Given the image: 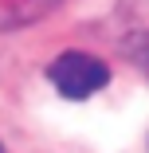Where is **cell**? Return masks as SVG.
<instances>
[{
  "label": "cell",
  "instance_id": "1",
  "mask_svg": "<svg viewBox=\"0 0 149 153\" xmlns=\"http://www.w3.org/2000/svg\"><path fill=\"white\" fill-rule=\"evenodd\" d=\"M47 79H51V86L63 98L79 102V98H90L94 90H102L110 82V67L102 59L86 55V51H67V55H59L47 67Z\"/></svg>",
  "mask_w": 149,
  "mask_h": 153
},
{
  "label": "cell",
  "instance_id": "2",
  "mask_svg": "<svg viewBox=\"0 0 149 153\" xmlns=\"http://www.w3.org/2000/svg\"><path fill=\"white\" fill-rule=\"evenodd\" d=\"M0 153H4V145H0Z\"/></svg>",
  "mask_w": 149,
  "mask_h": 153
}]
</instances>
